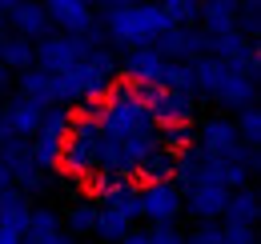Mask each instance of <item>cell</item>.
Listing matches in <instances>:
<instances>
[{
  "label": "cell",
  "mask_w": 261,
  "mask_h": 244,
  "mask_svg": "<svg viewBox=\"0 0 261 244\" xmlns=\"http://www.w3.org/2000/svg\"><path fill=\"white\" fill-rule=\"evenodd\" d=\"M225 200H229V192L221 184H189L181 192V212H193L201 224H213L225 212Z\"/></svg>",
  "instance_id": "13"
},
{
  "label": "cell",
  "mask_w": 261,
  "mask_h": 244,
  "mask_svg": "<svg viewBox=\"0 0 261 244\" xmlns=\"http://www.w3.org/2000/svg\"><path fill=\"white\" fill-rule=\"evenodd\" d=\"M193 148H201V152L213 156V160H225V164H241V168H245V152H249V148L241 144V136H237L233 120H225V116L201 124Z\"/></svg>",
  "instance_id": "5"
},
{
  "label": "cell",
  "mask_w": 261,
  "mask_h": 244,
  "mask_svg": "<svg viewBox=\"0 0 261 244\" xmlns=\"http://www.w3.org/2000/svg\"><path fill=\"white\" fill-rule=\"evenodd\" d=\"M261 212V204H257V192L253 188H237V192H229V200H225V224H249L253 228V220H257Z\"/></svg>",
  "instance_id": "19"
},
{
  "label": "cell",
  "mask_w": 261,
  "mask_h": 244,
  "mask_svg": "<svg viewBox=\"0 0 261 244\" xmlns=\"http://www.w3.org/2000/svg\"><path fill=\"white\" fill-rule=\"evenodd\" d=\"M233 128H237V136H241L245 148H257L261 144V112L257 108H241V116L233 120Z\"/></svg>",
  "instance_id": "24"
},
{
  "label": "cell",
  "mask_w": 261,
  "mask_h": 244,
  "mask_svg": "<svg viewBox=\"0 0 261 244\" xmlns=\"http://www.w3.org/2000/svg\"><path fill=\"white\" fill-rule=\"evenodd\" d=\"M89 52H93V44H89L85 36L48 32L44 40H36V44H33V68L48 72V76H61V72H68V68H76Z\"/></svg>",
  "instance_id": "3"
},
{
  "label": "cell",
  "mask_w": 261,
  "mask_h": 244,
  "mask_svg": "<svg viewBox=\"0 0 261 244\" xmlns=\"http://www.w3.org/2000/svg\"><path fill=\"white\" fill-rule=\"evenodd\" d=\"M0 64L8 72H29L33 68V40H24V36H0Z\"/></svg>",
  "instance_id": "20"
},
{
  "label": "cell",
  "mask_w": 261,
  "mask_h": 244,
  "mask_svg": "<svg viewBox=\"0 0 261 244\" xmlns=\"http://www.w3.org/2000/svg\"><path fill=\"white\" fill-rule=\"evenodd\" d=\"M4 188H12V180H8V172H4V164H0V192Z\"/></svg>",
  "instance_id": "34"
},
{
  "label": "cell",
  "mask_w": 261,
  "mask_h": 244,
  "mask_svg": "<svg viewBox=\"0 0 261 244\" xmlns=\"http://www.w3.org/2000/svg\"><path fill=\"white\" fill-rule=\"evenodd\" d=\"M161 12L169 20V28H189L197 20V0H165Z\"/></svg>",
  "instance_id": "25"
},
{
  "label": "cell",
  "mask_w": 261,
  "mask_h": 244,
  "mask_svg": "<svg viewBox=\"0 0 261 244\" xmlns=\"http://www.w3.org/2000/svg\"><path fill=\"white\" fill-rule=\"evenodd\" d=\"M221 244H257L249 224H221Z\"/></svg>",
  "instance_id": "28"
},
{
  "label": "cell",
  "mask_w": 261,
  "mask_h": 244,
  "mask_svg": "<svg viewBox=\"0 0 261 244\" xmlns=\"http://www.w3.org/2000/svg\"><path fill=\"white\" fill-rule=\"evenodd\" d=\"M8 88H12V72L0 64V92H8Z\"/></svg>",
  "instance_id": "32"
},
{
  "label": "cell",
  "mask_w": 261,
  "mask_h": 244,
  "mask_svg": "<svg viewBox=\"0 0 261 244\" xmlns=\"http://www.w3.org/2000/svg\"><path fill=\"white\" fill-rule=\"evenodd\" d=\"M129 228H133V224L121 212H113V208H97V224H93V232H97L100 240H121Z\"/></svg>",
  "instance_id": "23"
},
{
  "label": "cell",
  "mask_w": 261,
  "mask_h": 244,
  "mask_svg": "<svg viewBox=\"0 0 261 244\" xmlns=\"http://www.w3.org/2000/svg\"><path fill=\"white\" fill-rule=\"evenodd\" d=\"M237 0H205L197 4V20H201V32L205 36H225V32H237Z\"/></svg>",
  "instance_id": "14"
},
{
  "label": "cell",
  "mask_w": 261,
  "mask_h": 244,
  "mask_svg": "<svg viewBox=\"0 0 261 244\" xmlns=\"http://www.w3.org/2000/svg\"><path fill=\"white\" fill-rule=\"evenodd\" d=\"M57 236H61V220H57V212H53V208H33L20 244H53Z\"/></svg>",
  "instance_id": "18"
},
{
  "label": "cell",
  "mask_w": 261,
  "mask_h": 244,
  "mask_svg": "<svg viewBox=\"0 0 261 244\" xmlns=\"http://www.w3.org/2000/svg\"><path fill=\"white\" fill-rule=\"evenodd\" d=\"M97 124L89 120H72V128H68L65 136V152H61V168L65 172H72V176H89L93 172V156H97Z\"/></svg>",
  "instance_id": "6"
},
{
  "label": "cell",
  "mask_w": 261,
  "mask_h": 244,
  "mask_svg": "<svg viewBox=\"0 0 261 244\" xmlns=\"http://www.w3.org/2000/svg\"><path fill=\"white\" fill-rule=\"evenodd\" d=\"M0 244H20V236H12V232H4V228H0Z\"/></svg>",
  "instance_id": "33"
},
{
  "label": "cell",
  "mask_w": 261,
  "mask_h": 244,
  "mask_svg": "<svg viewBox=\"0 0 261 244\" xmlns=\"http://www.w3.org/2000/svg\"><path fill=\"white\" fill-rule=\"evenodd\" d=\"M105 16V36L125 44V48H145V44H157V36L169 32L161 4H129V0H117V4H105L100 8Z\"/></svg>",
  "instance_id": "1"
},
{
  "label": "cell",
  "mask_w": 261,
  "mask_h": 244,
  "mask_svg": "<svg viewBox=\"0 0 261 244\" xmlns=\"http://www.w3.org/2000/svg\"><path fill=\"white\" fill-rule=\"evenodd\" d=\"M185 244H221V224H201L197 232L185 236Z\"/></svg>",
  "instance_id": "30"
},
{
  "label": "cell",
  "mask_w": 261,
  "mask_h": 244,
  "mask_svg": "<svg viewBox=\"0 0 261 244\" xmlns=\"http://www.w3.org/2000/svg\"><path fill=\"white\" fill-rule=\"evenodd\" d=\"M53 244H81V240H76V236H65V232H61V236H57Z\"/></svg>",
  "instance_id": "35"
},
{
  "label": "cell",
  "mask_w": 261,
  "mask_h": 244,
  "mask_svg": "<svg viewBox=\"0 0 261 244\" xmlns=\"http://www.w3.org/2000/svg\"><path fill=\"white\" fill-rule=\"evenodd\" d=\"M68 128H72V112H68V108H48V112H44L33 144H29V156L36 160V168H57V164H61Z\"/></svg>",
  "instance_id": "4"
},
{
  "label": "cell",
  "mask_w": 261,
  "mask_h": 244,
  "mask_svg": "<svg viewBox=\"0 0 261 244\" xmlns=\"http://www.w3.org/2000/svg\"><path fill=\"white\" fill-rule=\"evenodd\" d=\"M157 84H161L165 92H193V68L189 64H165L161 76H157Z\"/></svg>",
  "instance_id": "22"
},
{
  "label": "cell",
  "mask_w": 261,
  "mask_h": 244,
  "mask_svg": "<svg viewBox=\"0 0 261 244\" xmlns=\"http://www.w3.org/2000/svg\"><path fill=\"white\" fill-rule=\"evenodd\" d=\"M0 28H4V0H0ZM0 36H4V32H0Z\"/></svg>",
  "instance_id": "36"
},
{
  "label": "cell",
  "mask_w": 261,
  "mask_h": 244,
  "mask_svg": "<svg viewBox=\"0 0 261 244\" xmlns=\"http://www.w3.org/2000/svg\"><path fill=\"white\" fill-rule=\"evenodd\" d=\"M173 168H177V156H169L161 144H157V152L149 156L137 172L145 176V184H165V180H173Z\"/></svg>",
  "instance_id": "21"
},
{
  "label": "cell",
  "mask_w": 261,
  "mask_h": 244,
  "mask_svg": "<svg viewBox=\"0 0 261 244\" xmlns=\"http://www.w3.org/2000/svg\"><path fill=\"white\" fill-rule=\"evenodd\" d=\"M157 56L165 64H193L205 56V32L201 28H169L165 36H157Z\"/></svg>",
  "instance_id": "8"
},
{
  "label": "cell",
  "mask_w": 261,
  "mask_h": 244,
  "mask_svg": "<svg viewBox=\"0 0 261 244\" xmlns=\"http://www.w3.org/2000/svg\"><path fill=\"white\" fill-rule=\"evenodd\" d=\"M129 80H149V84H157V76H161L165 60L157 56V48L153 44H145V48H129V56L117 64Z\"/></svg>",
  "instance_id": "17"
},
{
  "label": "cell",
  "mask_w": 261,
  "mask_h": 244,
  "mask_svg": "<svg viewBox=\"0 0 261 244\" xmlns=\"http://www.w3.org/2000/svg\"><path fill=\"white\" fill-rule=\"evenodd\" d=\"M16 88H20V96H29L40 108H61V100H57V76H48V72H40V68L20 72V76H16Z\"/></svg>",
  "instance_id": "16"
},
{
  "label": "cell",
  "mask_w": 261,
  "mask_h": 244,
  "mask_svg": "<svg viewBox=\"0 0 261 244\" xmlns=\"http://www.w3.org/2000/svg\"><path fill=\"white\" fill-rule=\"evenodd\" d=\"M257 28H261V8H257V4L237 8V32L249 40V36H257Z\"/></svg>",
  "instance_id": "27"
},
{
  "label": "cell",
  "mask_w": 261,
  "mask_h": 244,
  "mask_svg": "<svg viewBox=\"0 0 261 244\" xmlns=\"http://www.w3.org/2000/svg\"><path fill=\"white\" fill-rule=\"evenodd\" d=\"M97 224V204H72L68 208V236H85Z\"/></svg>",
  "instance_id": "26"
},
{
  "label": "cell",
  "mask_w": 261,
  "mask_h": 244,
  "mask_svg": "<svg viewBox=\"0 0 261 244\" xmlns=\"http://www.w3.org/2000/svg\"><path fill=\"white\" fill-rule=\"evenodd\" d=\"M4 20L12 24V36H24V40H44L48 28H53V20H48V12H44V4H36V0H12V4H4Z\"/></svg>",
  "instance_id": "12"
},
{
  "label": "cell",
  "mask_w": 261,
  "mask_h": 244,
  "mask_svg": "<svg viewBox=\"0 0 261 244\" xmlns=\"http://www.w3.org/2000/svg\"><path fill=\"white\" fill-rule=\"evenodd\" d=\"M44 12H48V20L65 36H89L97 28V16H93V8L85 0H48Z\"/></svg>",
  "instance_id": "11"
},
{
  "label": "cell",
  "mask_w": 261,
  "mask_h": 244,
  "mask_svg": "<svg viewBox=\"0 0 261 244\" xmlns=\"http://www.w3.org/2000/svg\"><path fill=\"white\" fill-rule=\"evenodd\" d=\"M0 164H4L12 188H20V192L44 188V168H36V160L29 156V144H24V140H16V136L4 140V144H0Z\"/></svg>",
  "instance_id": "7"
},
{
  "label": "cell",
  "mask_w": 261,
  "mask_h": 244,
  "mask_svg": "<svg viewBox=\"0 0 261 244\" xmlns=\"http://www.w3.org/2000/svg\"><path fill=\"white\" fill-rule=\"evenodd\" d=\"M29 212H33V204H29V196H24L20 188H4V192H0V228H4V232L24 236Z\"/></svg>",
  "instance_id": "15"
},
{
  "label": "cell",
  "mask_w": 261,
  "mask_h": 244,
  "mask_svg": "<svg viewBox=\"0 0 261 244\" xmlns=\"http://www.w3.org/2000/svg\"><path fill=\"white\" fill-rule=\"evenodd\" d=\"M149 244H185V236H181L177 224H153L149 228Z\"/></svg>",
  "instance_id": "29"
},
{
  "label": "cell",
  "mask_w": 261,
  "mask_h": 244,
  "mask_svg": "<svg viewBox=\"0 0 261 244\" xmlns=\"http://www.w3.org/2000/svg\"><path fill=\"white\" fill-rule=\"evenodd\" d=\"M117 244H149V228H129Z\"/></svg>",
  "instance_id": "31"
},
{
  "label": "cell",
  "mask_w": 261,
  "mask_h": 244,
  "mask_svg": "<svg viewBox=\"0 0 261 244\" xmlns=\"http://www.w3.org/2000/svg\"><path fill=\"white\" fill-rule=\"evenodd\" d=\"M141 216L153 220V224H177V216H181V188L173 180L145 184L141 188Z\"/></svg>",
  "instance_id": "9"
},
{
  "label": "cell",
  "mask_w": 261,
  "mask_h": 244,
  "mask_svg": "<svg viewBox=\"0 0 261 244\" xmlns=\"http://www.w3.org/2000/svg\"><path fill=\"white\" fill-rule=\"evenodd\" d=\"M97 128L113 132V136H149V132H161L153 124V116H149V108L129 92V84H113V92L100 100V124Z\"/></svg>",
  "instance_id": "2"
},
{
  "label": "cell",
  "mask_w": 261,
  "mask_h": 244,
  "mask_svg": "<svg viewBox=\"0 0 261 244\" xmlns=\"http://www.w3.org/2000/svg\"><path fill=\"white\" fill-rule=\"evenodd\" d=\"M44 112H48V108H40V104H33L29 96L16 92V96L0 108V128H4L8 136H16V140L36 136V128H40V120H44Z\"/></svg>",
  "instance_id": "10"
}]
</instances>
